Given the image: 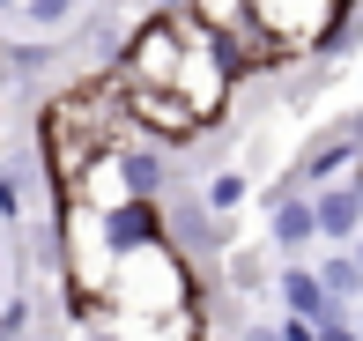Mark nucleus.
I'll return each mask as SVG.
<instances>
[{
  "instance_id": "f257e3e1",
  "label": "nucleus",
  "mask_w": 363,
  "mask_h": 341,
  "mask_svg": "<svg viewBox=\"0 0 363 341\" xmlns=\"http://www.w3.org/2000/svg\"><path fill=\"white\" fill-rule=\"evenodd\" d=\"M193 289H201V274H193L186 259L156 237V245H134V252L111 259L104 297H96V304H111L119 319H171V312H186V304H193Z\"/></svg>"
},
{
  "instance_id": "f03ea898",
  "label": "nucleus",
  "mask_w": 363,
  "mask_h": 341,
  "mask_svg": "<svg viewBox=\"0 0 363 341\" xmlns=\"http://www.w3.org/2000/svg\"><path fill=\"white\" fill-rule=\"evenodd\" d=\"M171 89H178V104H186L201 126H208V119H223L230 96H238V74H230L223 45L208 38V30H193L186 15H178V74H171Z\"/></svg>"
},
{
  "instance_id": "7ed1b4c3",
  "label": "nucleus",
  "mask_w": 363,
  "mask_h": 341,
  "mask_svg": "<svg viewBox=\"0 0 363 341\" xmlns=\"http://www.w3.org/2000/svg\"><path fill=\"white\" fill-rule=\"evenodd\" d=\"M349 8H356V0H245V15H252V23L267 30L289 60L311 52V38H319V30H334Z\"/></svg>"
},
{
  "instance_id": "20e7f679",
  "label": "nucleus",
  "mask_w": 363,
  "mask_h": 341,
  "mask_svg": "<svg viewBox=\"0 0 363 341\" xmlns=\"http://www.w3.org/2000/svg\"><path fill=\"white\" fill-rule=\"evenodd\" d=\"M119 104H126V126H134L141 141H156V149L201 134V119L178 104V89H126V82H119Z\"/></svg>"
},
{
  "instance_id": "39448f33",
  "label": "nucleus",
  "mask_w": 363,
  "mask_h": 341,
  "mask_svg": "<svg viewBox=\"0 0 363 341\" xmlns=\"http://www.w3.org/2000/svg\"><path fill=\"white\" fill-rule=\"evenodd\" d=\"M311 237H319L326 252H356V230H363V193L349 178H334V186H311Z\"/></svg>"
},
{
  "instance_id": "423d86ee",
  "label": "nucleus",
  "mask_w": 363,
  "mask_h": 341,
  "mask_svg": "<svg viewBox=\"0 0 363 341\" xmlns=\"http://www.w3.org/2000/svg\"><path fill=\"white\" fill-rule=\"evenodd\" d=\"M356 141H363V119H356V111H341V119H334V126H326V134L304 149V164H296L289 178H296L304 193H311V186H334V178H349V164H356Z\"/></svg>"
},
{
  "instance_id": "0eeeda50",
  "label": "nucleus",
  "mask_w": 363,
  "mask_h": 341,
  "mask_svg": "<svg viewBox=\"0 0 363 341\" xmlns=\"http://www.w3.org/2000/svg\"><path fill=\"white\" fill-rule=\"evenodd\" d=\"M111 171H119L126 201H163V193H171V156H163L156 141H141V134L111 141Z\"/></svg>"
},
{
  "instance_id": "6e6552de",
  "label": "nucleus",
  "mask_w": 363,
  "mask_h": 341,
  "mask_svg": "<svg viewBox=\"0 0 363 341\" xmlns=\"http://www.w3.org/2000/svg\"><path fill=\"white\" fill-rule=\"evenodd\" d=\"M267 245L282 259H304L311 245H319V237H311V201H304L296 178H282V186L267 193Z\"/></svg>"
},
{
  "instance_id": "1a4fd4ad",
  "label": "nucleus",
  "mask_w": 363,
  "mask_h": 341,
  "mask_svg": "<svg viewBox=\"0 0 363 341\" xmlns=\"http://www.w3.org/2000/svg\"><path fill=\"white\" fill-rule=\"evenodd\" d=\"M274 297H282V319H304V327H334V319H349L341 304H326V289L311 282V267H304V259L274 267Z\"/></svg>"
},
{
  "instance_id": "9d476101",
  "label": "nucleus",
  "mask_w": 363,
  "mask_h": 341,
  "mask_svg": "<svg viewBox=\"0 0 363 341\" xmlns=\"http://www.w3.org/2000/svg\"><path fill=\"white\" fill-rule=\"evenodd\" d=\"M96 237H104V252H134V245H156V201H119L96 216Z\"/></svg>"
},
{
  "instance_id": "9b49d317",
  "label": "nucleus",
  "mask_w": 363,
  "mask_h": 341,
  "mask_svg": "<svg viewBox=\"0 0 363 341\" xmlns=\"http://www.w3.org/2000/svg\"><path fill=\"white\" fill-rule=\"evenodd\" d=\"M304 267H311V282L326 289V304L356 312V297H363V259L356 252H319V259H304Z\"/></svg>"
},
{
  "instance_id": "f8f14e48",
  "label": "nucleus",
  "mask_w": 363,
  "mask_h": 341,
  "mask_svg": "<svg viewBox=\"0 0 363 341\" xmlns=\"http://www.w3.org/2000/svg\"><path fill=\"white\" fill-rule=\"evenodd\" d=\"M245 193H252V178H245V171H216V178H208V193H201V208H208V216H230V223H238Z\"/></svg>"
},
{
  "instance_id": "ddd939ff",
  "label": "nucleus",
  "mask_w": 363,
  "mask_h": 341,
  "mask_svg": "<svg viewBox=\"0 0 363 341\" xmlns=\"http://www.w3.org/2000/svg\"><path fill=\"white\" fill-rule=\"evenodd\" d=\"M356 38H363V30H356V8H349L334 30H319V38H311V60H319V67H341V60L356 52Z\"/></svg>"
},
{
  "instance_id": "4468645a",
  "label": "nucleus",
  "mask_w": 363,
  "mask_h": 341,
  "mask_svg": "<svg viewBox=\"0 0 363 341\" xmlns=\"http://www.w3.org/2000/svg\"><path fill=\"white\" fill-rule=\"evenodd\" d=\"M178 15H186L193 30H208V38H223L230 23H245V0H186Z\"/></svg>"
},
{
  "instance_id": "2eb2a0df",
  "label": "nucleus",
  "mask_w": 363,
  "mask_h": 341,
  "mask_svg": "<svg viewBox=\"0 0 363 341\" xmlns=\"http://www.w3.org/2000/svg\"><path fill=\"white\" fill-rule=\"evenodd\" d=\"M23 216H30V171L23 164H0V223L15 230Z\"/></svg>"
},
{
  "instance_id": "dca6fc26",
  "label": "nucleus",
  "mask_w": 363,
  "mask_h": 341,
  "mask_svg": "<svg viewBox=\"0 0 363 341\" xmlns=\"http://www.w3.org/2000/svg\"><path fill=\"white\" fill-rule=\"evenodd\" d=\"M15 8H23V23H30V30H52V38H67V23H74L82 0H15Z\"/></svg>"
},
{
  "instance_id": "f3484780",
  "label": "nucleus",
  "mask_w": 363,
  "mask_h": 341,
  "mask_svg": "<svg viewBox=\"0 0 363 341\" xmlns=\"http://www.w3.org/2000/svg\"><path fill=\"white\" fill-rule=\"evenodd\" d=\"M23 245H30V259H38L45 274H60V223H30Z\"/></svg>"
},
{
  "instance_id": "a211bd4d",
  "label": "nucleus",
  "mask_w": 363,
  "mask_h": 341,
  "mask_svg": "<svg viewBox=\"0 0 363 341\" xmlns=\"http://www.w3.org/2000/svg\"><path fill=\"white\" fill-rule=\"evenodd\" d=\"M23 327H30V297H8L0 304V341H23Z\"/></svg>"
},
{
  "instance_id": "6ab92c4d",
  "label": "nucleus",
  "mask_w": 363,
  "mask_h": 341,
  "mask_svg": "<svg viewBox=\"0 0 363 341\" xmlns=\"http://www.w3.org/2000/svg\"><path fill=\"white\" fill-rule=\"evenodd\" d=\"M311 341H363V334H356V319H334V327H319Z\"/></svg>"
},
{
  "instance_id": "aec40b11",
  "label": "nucleus",
  "mask_w": 363,
  "mask_h": 341,
  "mask_svg": "<svg viewBox=\"0 0 363 341\" xmlns=\"http://www.w3.org/2000/svg\"><path fill=\"white\" fill-rule=\"evenodd\" d=\"M141 8H148V15H178L186 0H141Z\"/></svg>"
},
{
  "instance_id": "412c9836",
  "label": "nucleus",
  "mask_w": 363,
  "mask_h": 341,
  "mask_svg": "<svg viewBox=\"0 0 363 341\" xmlns=\"http://www.w3.org/2000/svg\"><path fill=\"white\" fill-rule=\"evenodd\" d=\"M8 267H15V259H8V237H0V289H8Z\"/></svg>"
},
{
  "instance_id": "4be33fe9",
  "label": "nucleus",
  "mask_w": 363,
  "mask_h": 341,
  "mask_svg": "<svg viewBox=\"0 0 363 341\" xmlns=\"http://www.w3.org/2000/svg\"><path fill=\"white\" fill-rule=\"evenodd\" d=\"M193 341H223V334H193Z\"/></svg>"
},
{
  "instance_id": "5701e85b",
  "label": "nucleus",
  "mask_w": 363,
  "mask_h": 341,
  "mask_svg": "<svg viewBox=\"0 0 363 341\" xmlns=\"http://www.w3.org/2000/svg\"><path fill=\"white\" fill-rule=\"evenodd\" d=\"M0 8H15V0H0Z\"/></svg>"
}]
</instances>
